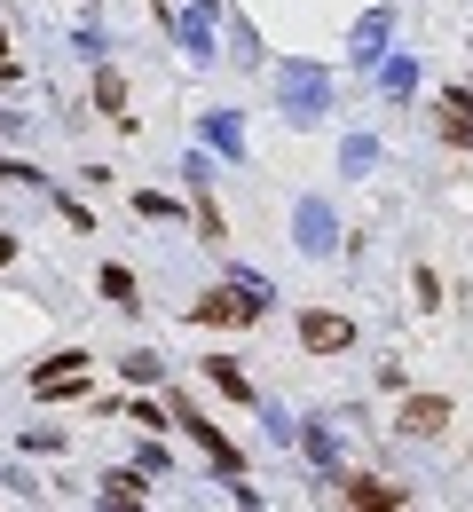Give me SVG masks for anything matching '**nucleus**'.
Wrapping results in <instances>:
<instances>
[{
	"label": "nucleus",
	"mask_w": 473,
	"mask_h": 512,
	"mask_svg": "<svg viewBox=\"0 0 473 512\" xmlns=\"http://www.w3.org/2000/svg\"><path fill=\"white\" fill-rule=\"evenodd\" d=\"M32 394H40V402H64V394H87V355H79V347L48 355V363L32 371Z\"/></svg>",
	"instance_id": "20e7f679"
},
{
	"label": "nucleus",
	"mask_w": 473,
	"mask_h": 512,
	"mask_svg": "<svg viewBox=\"0 0 473 512\" xmlns=\"http://www.w3.org/2000/svg\"><path fill=\"white\" fill-rule=\"evenodd\" d=\"M56 213H64L71 229H87V237H95V213H87V205H79V197H56Z\"/></svg>",
	"instance_id": "412c9836"
},
{
	"label": "nucleus",
	"mask_w": 473,
	"mask_h": 512,
	"mask_svg": "<svg viewBox=\"0 0 473 512\" xmlns=\"http://www.w3.org/2000/svg\"><path fill=\"white\" fill-rule=\"evenodd\" d=\"M198 8H213V0H198Z\"/></svg>",
	"instance_id": "a878e982"
},
{
	"label": "nucleus",
	"mask_w": 473,
	"mask_h": 512,
	"mask_svg": "<svg viewBox=\"0 0 473 512\" xmlns=\"http://www.w3.org/2000/svg\"><path fill=\"white\" fill-rule=\"evenodd\" d=\"M135 213H142V221H166V213H174V197H158V190H142V197H135Z\"/></svg>",
	"instance_id": "4be33fe9"
},
{
	"label": "nucleus",
	"mask_w": 473,
	"mask_h": 512,
	"mask_svg": "<svg viewBox=\"0 0 473 512\" xmlns=\"http://www.w3.org/2000/svg\"><path fill=\"white\" fill-rule=\"evenodd\" d=\"M379 79H387V95H395V103H410V95H418V64H410V56H379Z\"/></svg>",
	"instance_id": "2eb2a0df"
},
{
	"label": "nucleus",
	"mask_w": 473,
	"mask_h": 512,
	"mask_svg": "<svg viewBox=\"0 0 473 512\" xmlns=\"http://www.w3.org/2000/svg\"><path fill=\"white\" fill-rule=\"evenodd\" d=\"M292 442L308 449V457H316L324 473H339V434H332V426H324V418H308V426H292Z\"/></svg>",
	"instance_id": "f8f14e48"
},
{
	"label": "nucleus",
	"mask_w": 473,
	"mask_h": 512,
	"mask_svg": "<svg viewBox=\"0 0 473 512\" xmlns=\"http://www.w3.org/2000/svg\"><path fill=\"white\" fill-rule=\"evenodd\" d=\"M205 142H213L221 158H245V127H237V111H205Z\"/></svg>",
	"instance_id": "ddd939ff"
},
{
	"label": "nucleus",
	"mask_w": 473,
	"mask_h": 512,
	"mask_svg": "<svg viewBox=\"0 0 473 512\" xmlns=\"http://www.w3.org/2000/svg\"><path fill=\"white\" fill-rule=\"evenodd\" d=\"M0 134H8V142H16V134H24V111H0Z\"/></svg>",
	"instance_id": "5701e85b"
},
{
	"label": "nucleus",
	"mask_w": 473,
	"mask_h": 512,
	"mask_svg": "<svg viewBox=\"0 0 473 512\" xmlns=\"http://www.w3.org/2000/svg\"><path fill=\"white\" fill-rule=\"evenodd\" d=\"M276 103H284V119L292 127H308V119H324L332 111V71H316V64H276Z\"/></svg>",
	"instance_id": "f257e3e1"
},
{
	"label": "nucleus",
	"mask_w": 473,
	"mask_h": 512,
	"mask_svg": "<svg viewBox=\"0 0 473 512\" xmlns=\"http://www.w3.org/2000/svg\"><path fill=\"white\" fill-rule=\"evenodd\" d=\"M174 426H182V434H190V442H198L205 457H213V465L229 473V481L245 473V457H237V442H229V434H221V426L205 418V410H198V402H190V394H174Z\"/></svg>",
	"instance_id": "7ed1b4c3"
},
{
	"label": "nucleus",
	"mask_w": 473,
	"mask_h": 512,
	"mask_svg": "<svg viewBox=\"0 0 473 512\" xmlns=\"http://www.w3.org/2000/svg\"><path fill=\"white\" fill-rule=\"evenodd\" d=\"M103 300L135 316V308H142V300H135V276H127V268H103Z\"/></svg>",
	"instance_id": "aec40b11"
},
{
	"label": "nucleus",
	"mask_w": 473,
	"mask_h": 512,
	"mask_svg": "<svg viewBox=\"0 0 473 512\" xmlns=\"http://www.w3.org/2000/svg\"><path fill=\"white\" fill-rule=\"evenodd\" d=\"M387 40H395V8H371V16H355V32H347V64L371 71L387 56Z\"/></svg>",
	"instance_id": "423d86ee"
},
{
	"label": "nucleus",
	"mask_w": 473,
	"mask_h": 512,
	"mask_svg": "<svg viewBox=\"0 0 473 512\" xmlns=\"http://www.w3.org/2000/svg\"><path fill=\"white\" fill-rule=\"evenodd\" d=\"M292 237H300V253H339V213L324 197H300V213H292Z\"/></svg>",
	"instance_id": "39448f33"
},
{
	"label": "nucleus",
	"mask_w": 473,
	"mask_h": 512,
	"mask_svg": "<svg viewBox=\"0 0 473 512\" xmlns=\"http://www.w3.org/2000/svg\"><path fill=\"white\" fill-rule=\"evenodd\" d=\"M300 347H308V355H339V347H355V323L332 316V308H308V316H300Z\"/></svg>",
	"instance_id": "0eeeda50"
},
{
	"label": "nucleus",
	"mask_w": 473,
	"mask_h": 512,
	"mask_svg": "<svg viewBox=\"0 0 473 512\" xmlns=\"http://www.w3.org/2000/svg\"><path fill=\"white\" fill-rule=\"evenodd\" d=\"M339 505H355V512H395V505H410L403 489H387V481H371V473H347L339 481Z\"/></svg>",
	"instance_id": "1a4fd4ad"
},
{
	"label": "nucleus",
	"mask_w": 473,
	"mask_h": 512,
	"mask_svg": "<svg viewBox=\"0 0 473 512\" xmlns=\"http://www.w3.org/2000/svg\"><path fill=\"white\" fill-rule=\"evenodd\" d=\"M261 308H269V284H261V276H237L229 292H205L198 308H190V323H198V331H221V323H261Z\"/></svg>",
	"instance_id": "f03ea898"
},
{
	"label": "nucleus",
	"mask_w": 473,
	"mask_h": 512,
	"mask_svg": "<svg viewBox=\"0 0 473 512\" xmlns=\"http://www.w3.org/2000/svg\"><path fill=\"white\" fill-rule=\"evenodd\" d=\"M95 111H103V119H119V127H135V111H127V79H119L111 64L95 71Z\"/></svg>",
	"instance_id": "9b49d317"
},
{
	"label": "nucleus",
	"mask_w": 473,
	"mask_h": 512,
	"mask_svg": "<svg viewBox=\"0 0 473 512\" xmlns=\"http://www.w3.org/2000/svg\"><path fill=\"white\" fill-rule=\"evenodd\" d=\"M119 371H127V386H158V379H166V355H150V347H142V355L119 363Z\"/></svg>",
	"instance_id": "6ab92c4d"
},
{
	"label": "nucleus",
	"mask_w": 473,
	"mask_h": 512,
	"mask_svg": "<svg viewBox=\"0 0 473 512\" xmlns=\"http://www.w3.org/2000/svg\"><path fill=\"white\" fill-rule=\"evenodd\" d=\"M442 142H466L473 150V87H450V95H442Z\"/></svg>",
	"instance_id": "9d476101"
},
{
	"label": "nucleus",
	"mask_w": 473,
	"mask_h": 512,
	"mask_svg": "<svg viewBox=\"0 0 473 512\" xmlns=\"http://www.w3.org/2000/svg\"><path fill=\"white\" fill-rule=\"evenodd\" d=\"M0 56H8V32H0Z\"/></svg>",
	"instance_id": "393cba45"
},
{
	"label": "nucleus",
	"mask_w": 473,
	"mask_h": 512,
	"mask_svg": "<svg viewBox=\"0 0 473 512\" xmlns=\"http://www.w3.org/2000/svg\"><path fill=\"white\" fill-rule=\"evenodd\" d=\"M395 426H403L410 442H434V434L450 426V402H442V394H410V402H403V418H395Z\"/></svg>",
	"instance_id": "6e6552de"
},
{
	"label": "nucleus",
	"mask_w": 473,
	"mask_h": 512,
	"mask_svg": "<svg viewBox=\"0 0 473 512\" xmlns=\"http://www.w3.org/2000/svg\"><path fill=\"white\" fill-rule=\"evenodd\" d=\"M166 24H174V40H182L190 56H213V16H205V8H190V16H166Z\"/></svg>",
	"instance_id": "4468645a"
},
{
	"label": "nucleus",
	"mask_w": 473,
	"mask_h": 512,
	"mask_svg": "<svg viewBox=\"0 0 473 512\" xmlns=\"http://www.w3.org/2000/svg\"><path fill=\"white\" fill-rule=\"evenodd\" d=\"M205 379L221 386V394H229V402H261V394H253V379H245V371H237V363H229V355H213V363H205Z\"/></svg>",
	"instance_id": "dca6fc26"
},
{
	"label": "nucleus",
	"mask_w": 473,
	"mask_h": 512,
	"mask_svg": "<svg viewBox=\"0 0 473 512\" xmlns=\"http://www.w3.org/2000/svg\"><path fill=\"white\" fill-rule=\"evenodd\" d=\"M8 260H16V229H0V268H8Z\"/></svg>",
	"instance_id": "b1692460"
},
{
	"label": "nucleus",
	"mask_w": 473,
	"mask_h": 512,
	"mask_svg": "<svg viewBox=\"0 0 473 512\" xmlns=\"http://www.w3.org/2000/svg\"><path fill=\"white\" fill-rule=\"evenodd\" d=\"M103 497H111V505H142V497H150L142 465H135V473H103Z\"/></svg>",
	"instance_id": "a211bd4d"
},
{
	"label": "nucleus",
	"mask_w": 473,
	"mask_h": 512,
	"mask_svg": "<svg viewBox=\"0 0 473 512\" xmlns=\"http://www.w3.org/2000/svg\"><path fill=\"white\" fill-rule=\"evenodd\" d=\"M371 166H379V142L371 134H347L339 142V174H371Z\"/></svg>",
	"instance_id": "f3484780"
}]
</instances>
